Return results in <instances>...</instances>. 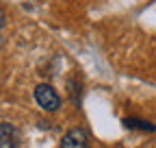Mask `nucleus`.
<instances>
[{"label":"nucleus","mask_w":156,"mask_h":148,"mask_svg":"<svg viewBox=\"0 0 156 148\" xmlns=\"http://www.w3.org/2000/svg\"><path fill=\"white\" fill-rule=\"evenodd\" d=\"M5 22H7V15H5V11H2V9H0V28L5 26Z\"/></svg>","instance_id":"obj_5"},{"label":"nucleus","mask_w":156,"mask_h":148,"mask_svg":"<svg viewBox=\"0 0 156 148\" xmlns=\"http://www.w3.org/2000/svg\"><path fill=\"white\" fill-rule=\"evenodd\" d=\"M22 133L11 122H0V148H20Z\"/></svg>","instance_id":"obj_3"},{"label":"nucleus","mask_w":156,"mask_h":148,"mask_svg":"<svg viewBox=\"0 0 156 148\" xmlns=\"http://www.w3.org/2000/svg\"><path fill=\"white\" fill-rule=\"evenodd\" d=\"M33 96H35V100H37V105L41 107L44 111H58L61 109V96L54 91V87L52 85H48V83H39L35 89H33Z\"/></svg>","instance_id":"obj_1"},{"label":"nucleus","mask_w":156,"mask_h":148,"mask_svg":"<svg viewBox=\"0 0 156 148\" xmlns=\"http://www.w3.org/2000/svg\"><path fill=\"white\" fill-rule=\"evenodd\" d=\"M122 124L126 128H132V131H143V133H154L156 131V124H152L147 120H141V118H124Z\"/></svg>","instance_id":"obj_4"},{"label":"nucleus","mask_w":156,"mask_h":148,"mask_svg":"<svg viewBox=\"0 0 156 148\" xmlns=\"http://www.w3.org/2000/svg\"><path fill=\"white\" fill-rule=\"evenodd\" d=\"M61 148H89V135L85 128L74 126L61 137Z\"/></svg>","instance_id":"obj_2"}]
</instances>
